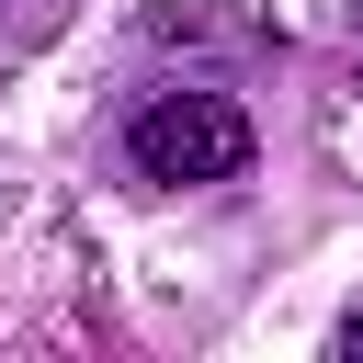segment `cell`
Returning a JSON list of instances; mask_svg holds the SVG:
<instances>
[{
  "mask_svg": "<svg viewBox=\"0 0 363 363\" xmlns=\"http://www.w3.org/2000/svg\"><path fill=\"white\" fill-rule=\"evenodd\" d=\"M340 352H352V363H363V306H352V318H340Z\"/></svg>",
  "mask_w": 363,
  "mask_h": 363,
  "instance_id": "2",
  "label": "cell"
},
{
  "mask_svg": "<svg viewBox=\"0 0 363 363\" xmlns=\"http://www.w3.org/2000/svg\"><path fill=\"white\" fill-rule=\"evenodd\" d=\"M125 147H136L147 182H238V170H250V113H238L227 91H170V102L136 113Z\"/></svg>",
  "mask_w": 363,
  "mask_h": 363,
  "instance_id": "1",
  "label": "cell"
}]
</instances>
